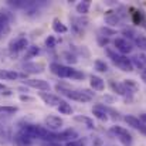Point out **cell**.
Returning a JSON list of instances; mask_svg holds the SVG:
<instances>
[{
    "mask_svg": "<svg viewBox=\"0 0 146 146\" xmlns=\"http://www.w3.org/2000/svg\"><path fill=\"white\" fill-rule=\"evenodd\" d=\"M20 99H21V101H34V98H30V97H24V95H21V97H20Z\"/></svg>",
    "mask_w": 146,
    "mask_h": 146,
    "instance_id": "cell-38",
    "label": "cell"
},
{
    "mask_svg": "<svg viewBox=\"0 0 146 146\" xmlns=\"http://www.w3.org/2000/svg\"><path fill=\"white\" fill-rule=\"evenodd\" d=\"M142 81L146 84V71H143V72H142Z\"/></svg>",
    "mask_w": 146,
    "mask_h": 146,
    "instance_id": "cell-41",
    "label": "cell"
},
{
    "mask_svg": "<svg viewBox=\"0 0 146 146\" xmlns=\"http://www.w3.org/2000/svg\"><path fill=\"white\" fill-rule=\"evenodd\" d=\"M78 139V132L75 129H65L62 132H58L55 133V142H60V141H65V142H72V141H77Z\"/></svg>",
    "mask_w": 146,
    "mask_h": 146,
    "instance_id": "cell-6",
    "label": "cell"
},
{
    "mask_svg": "<svg viewBox=\"0 0 146 146\" xmlns=\"http://www.w3.org/2000/svg\"><path fill=\"white\" fill-rule=\"evenodd\" d=\"M24 85L40 91H50V84L44 80H24Z\"/></svg>",
    "mask_w": 146,
    "mask_h": 146,
    "instance_id": "cell-9",
    "label": "cell"
},
{
    "mask_svg": "<svg viewBox=\"0 0 146 146\" xmlns=\"http://www.w3.org/2000/svg\"><path fill=\"white\" fill-rule=\"evenodd\" d=\"M44 123H46V126H47V129L51 131V132H55V131H58V129H61V126H62V119L60 118V116H55V115H48L46 119H44Z\"/></svg>",
    "mask_w": 146,
    "mask_h": 146,
    "instance_id": "cell-7",
    "label": "cell"
},
{
    "mask_svg": "<svg viewBox=\"0 0 146 146\" xmlns=\"http://www.w3.org/2000/svg\"><path fill=\"white\" fill-rule=\"evenodd\" d=\"M123 121H125L129 126H132L133 129H138V131H141V128L143 126V123L139 121V118H136V116H133V115H126V116L123 118Z\"/></svg>",
    "mask_w": 146,
    "mask_h": 146,
    "instance_id": "cell-17",
    "label": "cell"
},
{
    "mask_svg": "<svg viewBox=\"0 0 146 146\" xmlns=\"http://www.w3.org/2000/svg\"><path fill=\"white\" fill-rule=\"evenodd\" d=\"M67 146H85V143H84V141L77 139V141H72V142H67Z\"/></svg>",
    "mask_w": 146,
    "mask_h": 146,
    "instance_id": "cell-36",
    "label": "cell"
},
{
    "mask_svg": "<svg viewBox=\"0 0 146 146\" xmlns=\"http://www.w3.org/2000/svg\"><path fill=\"white\" fill-rule=\"evenodd\" d=\"M139 132H142L143 135H146V125H143V126L141 128V131H139Z\"/></svg>",
    "mask_w": 146,
    "mask_h": 146,
    "instance_id": "cell-40",
    "label": "cell"
},
{
    "mask_svg": "<svg viewBox=\"0 0 146 146\" xmlns=\"http://www.w3.org/2000/svg\"><path fill=\"white\" fill-rule=\"evenodd\" d=\"M55 44H57V40H55L54 36H48V37L46 38V46H47L48 48H54Z\"/></svg>",
    "mask_w": 146,
    "mask_h": 146,
    "instance_id": "cell-31",
    "label": "cell"
},
{
    "mask_svg": "<svg viewBox=\"0 0 146 146\" xmlns=\"http://www.w3.org/2000/svg\"><path fill=\"white\" fill-rule=\"evenodd\" d=\"M105 21L109 26H119L121 21H122V19H121V16L118 13H113V14L112 13H108L106 17H105Z\"/></svg>",
    "mask_w": 146,
    "mask_h": 146,
    "instance_id": "cell-19",
    "label": "cell"
},
{
    "mask_svg": "<svg viewBox=\"0 0 146 146\" xmlns=\"http://www.w3.org/2000/svg\"><path fill=\"white\" fill-rule=\"evenodd\" d=\"M27 48H29V41L26 37H17L9 43V50L11 52H20V51Z\"/></svg>",
    "mask_w": 146,
    "mask_h": 146,
    "instance_id": "cell-5",
    "label": "cell"
},
{
    "mask_svg": "<svg viewBox=\"0 0 146 146\" xmlns=\"http://www.w3.org/2000/svg\"><path fill=\"white\" fill-rule=\"evenodd\" d=\"M64 57H65V60H67L68 62H71V64H75V62H77V58H75V55H74V54L65 52V54H64Z\"/></svg>",
    "mask_w": 146,
    "mask_h": 146,
    "instance_id": "cell-35",
    "label": "cell"
},
{
    "mask_svg": "<svg viewBox=\"0 0 146 146\" xmlns=\"http://www.w3.org/2000/svg\"><path fill=\"white\" fill-rule=\"evenodd\" d=\"M132 19H133V23H135V24H139V23L142 21V14H141L139 11H135V13L132 14Z\"/></svg>",
    "mask_w": 146,
    "mask_h": 146,
    "instance_id": "cell-34",
    "label": "cell"
},
{
    "mask_svg": "<svg viewBox=\"0 0 146 146\" xmlns=\"http://www.w3.org/2000/svg\"><path fill=\"white\" fill-rule=\"evenodd\" d=\"M17 112V108L16 106H0V115L1 113H6V115H13Z\"/></svg>",
    "mask_w": 146,
    "mask_h": 146,
    "instance_id": "cell-29",
    "label": "cell"
},
{
    "mask_svg": "<svg viewBox=\"0 0 146 146\" xmlns=\"http://www.w3.org/2000/svg\"><path fill=\"white\" fill-rule=\"evenodd\" d=\"M111 87H112V90L116 92V94H119V95H122V97H126V95H129L128 92H126V90L123 88V85H122V82L121 84H118V82H111Z\"/></svg>",
    "mask_w": 146,
    "mask_h": 146,
    "instance_id": "cell-25",
    "label": "cell"
},
{
    "mask_svg": "<svg viewBox=\"0 0 146 146\" xmlns=\"http://www.w3.org/2000/svg\"><path fill=\"white\" fill-rule=\"evenodd\" d=\"M74 121H77V122H81V123H84L87 128H90V129H94V121L91 119V118H88V116H82V115H77V116H74Z\"/></svg>",
    "mask_w": 146,
    "mask_h": 146,
    "instance_id": "cell-23",
    "label": "cell"
},
{
    "mask_svg": "<svg viewBox=\"0 0 146 146\" xmlns=\"http://www.w3.org/2000/svg\"><path fill=\"white\" fill-rule=\"evenodd\" d=\"M90 84H91V87H92L95 91H104V90H105V82H104V80H102L101 77H98V75H91V77H90Z\"/></svg>",
    "mask_w": 146,
    "mask_h": 146,
    "instance_id": "cell-15",
    "label": "cell"
},
{
    "mask_svg": "<svg viewBox=\"0 0 146 146\" xmlns=\"http://www.w3.org/2000/svg\"><path fill=\"white\" fill-rule=\"evenodd\" d=\"M10 27H9V21H0V36L9 33Z\"/></svg>",
    "mask_w": 146,
    "mask_h": 146,
    "instance_id": "cell-32",
    "label": "cell"
},
{
    "mask_svg": "<svg viewBox=\"0 0 146 146\" xmlns=\"http://www.w3.org/2000/svg\"><path fill=\"white\" fill-rule=\"evenodd\" d=\"M11 129L9 125L0 122V143H7L11 141Z\"/></svg>",
    "mask_w": 146,
    "mask_h": 146,
    "instance_id": "cell-12",
    "label": "cell"
},
{
    "mask_svg": "<svg viewBox=\"0 0 146 146\" xmlns=\"http://www.w3.org/2000/svg\"><path fill=\"white\" fill-rule=\"evenodd\" d=\"M13 141H14L16 146H31L33 145V139H31L30 136L24 135V133L20 132V131L13 136Z\"/></svg>",
    "mask_w": 146,
    "mask_h": 146,
    "instance_id": "cell-11",
    "label": "cell"
},
{
    "mask_svg": "<svg viewBox=\"0 0 146 146\" xmlns=\"http://www.w3.org/2000/svg\"><path fill=\"white\" fill-rule=\"evenodd\" d=\"M135 44L138 46V48L142 50L143 52H146V37L145 36H136V38H135Z\"/></svg>",
    "mask_w": 146,
    "mask_h": 146,
    "instance_id": "cell-26",
    "label": "cell"
},
{
    "mask_svg": "<svg viewBox=\"0 0 146 146\" xmlns=\"http://www.w3.org/2000/svg\"><path fill=\"white\" fill-rule=\"evenodd\" d=\"M90 7H91V3H90V0H84V1H80L78 4H77V13H80V14H87L88 11H90Z\"/></svg>",
    "mask_w": 146,
    "mask_h": 146,
    "instance_id": "cell-22",
    "label": "cell"
},
{
    "mask_svg": "<svg viewBox=\"0 0 146 146\" xmlns=\"http://www.w3.org/2000/svg\"><path fill=\"white\" fill-rule=\"evenodd\" d=\"M109 132H111V133H113V135L119 139V142H121L123 146H131L132 145V135H131L125 128L115 125V126H112V128L109 129Z\"/></svg>",
    "mask_w": 146,
    "mask_h": 146,
    "instance_id": "cell-4",
    "label": "cell"
},
{
    "mask_svg": "<svg viewBox=\"0 0 146 146\" xmlns=\"http://www.w3.org/2000/svg\"><path fill=\"white\" fill-rule=\"evenodd\" d=\"M113 46H115L116 51H119L122 54H129L132 51V48H133L132 44L126 38H115L113 40Z\"/></svg>",
    "mask_w": 146,
    "mask_h": 146,
    "instance_id": "cell-8",
    "label": "cell"
},
{
    "mask_svg": "<svg viewBox=\"0 0 146 146\" xmlns=\"http://www.w3.org/2000/svg\"><path fill=\"white\" fill-rule=\"evenodd\" d=\"M40 98L44 101V104H47L48 106H58L61 99L60 97L54 95V94H48V92H40Z\"/></svg>",
    "mask_w": 146,
    "mask_h": 146,
    "instance_id": "cell-13",
    "label": "cell"
},
{
    "mask_svg": "<svg viewBox=\"0 0 146 146\" xmlns=\"http://www.w3.org/2000/svg\"><path fill=\"white\" fill-rule=\"evenodd\" d=\"M46 146H61V145H58L57 142H48V143H47Z\"/></svg>",
    "mask_w": 146,
    "mask_h": 146,
    "instance_id": "cell-39",
    "label": "cell"
},
{
    "mask_svg": "<svg viewBox=\"0 0 146 146\" xmlns=\"http://www.w3.org/2000/svg\"><path fill=\"white\" fill-rule=\"evenodd\" d=\"M108 57L112 60V62L121 70V71H125V72H131L133 71V64H132V60H129L126 55H121L118 52H115L112 48H105Z\"/></svg>",
    "mask_w": 146,
    "mask_h": 146,
    "instance_id": "cell-1",
    "label": "cell"
},
{
    "mask_svg": "<svg viewBox=\"0 0 146 146\" xmlns=\"http://www.w3.org/2000/svg\"><path fill=\"white\" fill-rule=\"evenodd\" d=\"M122 33H123L125 36H128L129 38H133V40H135V38H136V36H138V34H136V33H135L132 29H125Z\"/></svg>",
    "mask_w": 146,
    "mask_h": 146,
    "instance_id": "cell-33",
    "label": "cell"
},
{
    "mask_svg": "<svg viewBox=\"0 0 146 146\" xmlns=\"http://www.w3.org/2000/svg\"><path fill=\"white\" fill-rule=\"evenodd\" d=\"M94 67H95V70L99 71V72H106V71H108V64H106L105 61H102V60H95Z\"/></svg>",
    "mask_w": 146,
    "mask_h": 146,
    "instance_id": "cell-27",
    "label": "cell"
},
{
    "mask_svg": "<svg viewBox=\"0 0 146 146\" xmlns=\"http://www.w3.org/2000/svg\"><path fill=\"white\" fill-rule=\"evenodd\" d=\"M92 113L99 121H108V108H105L104 105H95L92 108Z\"/></svg>",
    "mask_w": 146,
    "mask_h": 146,
    "instance_id": "cell-14",
    "label": "cell"
},
{
    "mask_svg": "<svg viewBox=\"0 0 146 146\" xmlns=\"http://www.w3.org/2000/svg\"><path fill=\"white\" fill-rule=\"evenodd\" d=\"M23 71L29 74H40L44 71V64L41 62H26L23 65Z\"/></svg>",
    "mask_w": 146,
    "mask_h": 146,
    "instance_id": "cell-10",
    "label": "cell"
},
{
    "mask_svg": "<svg viewBox=\"0 0 146 146\" xmlns=\"http://www.w3.org/2000/svg\"><path fill=\"white\" fill-rule=\"evenodd\" d=\"M55 90L58 92H61L62 95H65L67 98H71L74 101H78V102H90L92 97L90 94L85 92V90H81V91H75V90H70L67 85L64 84H57L55 85Z\"/></svg>",
    "mask_w": 146,
    "mask_h": 146,
    "instance_id": "cell-2",
    "label": "cell"
},
{
    "mask_svg": "<svg viewBox=\"0 0 146 146\" xmlns=\"http://www.w3.org/2000/svg\"><path fill=\"white\" fill-rule=\"evenodd\" d=\"M50 70L54 75L60 77V78H72L74 77V68L71 67H67V65H62V64H58V62H52L50 64Z\"/></svg>",
    "mask_w": 146,
    "mask_h": 146,
    "instance_id": "cell-3",
    "label": "cell"
},
{
    "mask_svg": "<svg viewBox=\"0 0 146 146\" xmlns=\"http://www.w3.org/2000/svg\"><path fill=\"white\" fill-rule=\"evenodd\" d=\"M99 33L102 34L101 37H105V36L108 37V36H115V34H116V31H115V30H109L108 27H102V29L99 30Z\"/></svg>",
    "mask_w": 146,
    "mask_h": 146,
    "instance_id": "cell-30",
    "label": "cell"
},
{
    "mask_svg": "<svg viewBox=\"0 0 146 146\" xmlns=\"http://www.w3.org/2000/svg\"><path fill=\"white\" fill-rule=\"evenodd\" d=\"M57 109H58V112L61 115H71L72 113V106L68 102H65V101H61L60 105L57 106Z\"/></svg>",
    "mask_w": 146,
    "mask_h": 146,
    "instance_id": "cell-21",
    "label": "cell"
},
{
    "mask_svg": "<svg viewBox=\"0 0 146 146\" xmlns=\"http://www.w3.org/2000/svg\"><path fill=\"white\" fill-rule=\"evenodd\" d=\"M0 90H6V85L4 84H0Z\"/></svg>",
    "mask_w": 146,
    "mask_h": 146,
    "instance_id": "cell-42",
    "label": "cell"
},
{
    "mask_svg": "<svg viewBox=\"0 0 146 146\" xmlns=\"http://www.w3.org/2000/svg\"><path fill=\"white\" fill-rule=\"evenodd\" d=\"M122 85H123V88L126 90V92H128L129 95L135 94V92L139 90V85H138L136 81H133V80H123V81H122Z\"/></svg>",
    "mask_w": 146,
    "mask_h": 146,
    "instance_id": "cell-16",
    "label": "cell"
},
{
    "mask_svg": "<svg viewBox=\"0 0 146 146\" xmlns=\"http://www.w3.org/2000/svg\"><path fill=\"white\" fill-rule=\"evenodd\" d=\"M52 30H54L55 33H61V34H64V33L68 31L67 26H65L61 20H58V19H54V21H52Z\"/></svg>",
    "mask_w": 146,
    "mask_h": 146,
    "instance_id": "cell-20",
    "label": "cell"
},
{
    "mask_svg": "<svg viewBox=\"0 0 146 146\" xmlns=\"http://www.w3.org/2000/svg\"><path fill=\"white\" fill-rule=\"evenodd\" d=\"M16 78H19V74L16 71L0 70V80H16Z\"/></svg>",
    "mask_w": 146,
    "mask_h": 146,
    "instance_id": "cell-24",
    "label": "cell"
},
{
    "mask_svg": "<svg viewBox=\"0 0 146 146\" xmlns=\"http://www.w3.org/2000/svg\"><path fill=\"white\" fill-rule=\"evenodd\" d=\"M132 64L136 65L138 68H146V54L145 52H139L136 55L132 57Z\"/></svg>",
    "mask_w": 146,
    "mask_h": 146,
    "instance_id": "cell-18",
    "label": "cell"
},
{
    "mask_svg": "<svg viewBox=\"0 0 146 146\" xmlns=\"http://www.w3.org/2000/svg\"><path fill=\"white\" fill-rule=\"evenodd\" d=\"M139 121L143 123V125H146V113H142V115H139Z\"/></svg>",
    "mask_w": 146,
    "mask_h": 146,
    "instance_id": "cell-37",
    "label": "cell"
},
{
    "mask_svg": "<svg viewBox=\"0 0 146 146\" xmlns=\"http://www.w3.org/2000/svg\"><path fill=\"white\" fill-rule=\"evenodd\" d=\"M38 52H40V48H38L37 46H29V48H27V51H26V57H27V58H30V57H36Z\"/></svg>",
    "mask_w": 146,
    "mask_h": 146,
    "instance_id": "cell-28",
    "label": "cell"
}]
</instances>
